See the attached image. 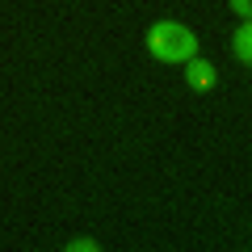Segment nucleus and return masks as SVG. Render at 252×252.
Listing matches in <instances>:
<instances>
[{
    "label": "nucleus",
    "instance_id": "nucleus-1",
    "mask_svg": "<svg viewBox=\"0 0 252 252\" xmlns=\"http://www.w3.org/2000/svg\"><path fill=\"white\" fill-rule=\"evenodd\" d=\"M147 51L160 63H189L198 55V38L185 26H177V21H156L152 34H147Z\"/></svg>",
    "mask_w": 252,
    "mask_h": 252
},
{
    "label": "nucleus",
    "instance_id": "nucleus-2",
    "mask_svg": "<svg viewBox=\"0 0 252 252\" xmlns=\"http://www.w3.org/2000/svg\"><path fill=\"white\" fill-rule=\"evenodd\" d=\"M231 42H235V59H240L244 67H248V63H252V30H248V21H244V26L235 30V38H231Z\"/></svg>",
    "mask_w": 252,
    "mask_h": 252
},
{
    "label": "nucleus",
    "instance_id": "nucleus-3",
    "mask_svg": "<svg viewBox=\"0 0 252 252\" xmlns=\"http://www.w3.org/2000/svg\"><path fill=\"white\" fill-rule=\"evenodd\" d=\"M189 84L193 89H215V67L210 63H189Z\"/></svg>",
    "mask_w": 252,
    "mask_h": 252
},
{
    "label": "nucleus",
    "instance_id": "nucleus-4",
    "mask_svg": "<svg viewBox=\"0 0 252 252\" xmlns=\"http://www.w3.org/2000/svg\"><path fill=\"white\" fill-rule=\"evenodd\" d=\"M248 4H252V0H231V13H240V17L248 21Z\"/></svg>",
    "mask_w": 252,
    "mask_h": 252
},
{
    "label": "nucleus",
    "instance_id": "nucleus-5",
    "mask_svg": "<svg viewBox=\"0 0 252 252\" xmlns=\"http://www.w3.org/2000/svg\"><path fill=\"white\" fill-rule=\"evenodd\" d=\"M67 248H72V252H76V248H80V252H93V248H97V244H93V240H72V244H67Z\"/></svg>",
    "mask_w": 252,
    "mask_h": 252
}]
</instances>
